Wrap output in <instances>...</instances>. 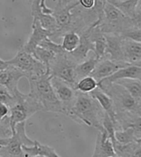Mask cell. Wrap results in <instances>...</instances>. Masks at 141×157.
Here are the masks:
<instances>
[{
	"label": "cell",
	"instance_id": "1",
	"mask_svg": "<svg viewBox=\"0 0 141 157\" xmlns=\"http://www.w3.org/2000/svg\"><path fill=\"white\" fill-rule=\"evenodd\" d=\"M74 121L88 127L102 132V120L105 112L96 100L89 94L78 92L72 110L68 114Z\"/></svg>",
	"mask_w": 141,
	"mask_h": 157
},
{
	"label": "cell",
	"instance_id": "2",
	"mask_svg": "<svg viewBox=\"0 0 141 157\" xmlns=\"http://www.w3.org/2000/svg\"><path fill=\"white\" fill-rule=\"evenodd\" d=\"M98 87L113 100L116 117L125 115L140 116L141 102L135 100L123 87L116 83H108L101 81Z\"/></svg>",
	"mask_w": 141,
	"mask_h": 157
},
{
	"label": "cell",
	"instance_id": "3",
	"mask_svg": "<svg viewBox=\"0 0 141 157\" xmlns=\"http://www.w3.org/2000/svg\"><path fill=\"white\" fill-rule=\"evenodd\" d=\"M30 93L41 106L44 111L53 113H63L61 104L57 98L50 83V76L48 73L42 76L28 79Z\"/></svg>",
	"mask_w": 141,
	"mask_h": 157
},
{
	"label": "cell",
	"instance_id": "4",
	"mask_svg": "<svg viewBox=\"0 0 141 157\" xmlns=\"http://www.w3.org/2000/svg\"><path fill=\"white\" fill-rule=\"evenodd\" d=\"M98 27L103 33H113L120 35L128 29L137 27L131 19L123 15L108 1H104L103 16Z\"/></svg>",
	"mask_w": 141,
	"mask_h": 157
},
{
	"label": "cell",
	"instance_id": "5",
	"mask_svg": "<svg viewBox=\"0 0 141 157\" xmlns=\"http://www.w3.org/2000/svg\"><path fill=\"white\" fill-rule=\"evenodd\" d=\"M40 110H43L41 106L31 95L23 94L20 91L17 94V103L9 108V121L12 133H14L17 124L27 121L29 117Z\"/></svg>",
	"mask_w": 141,
	"mask_h": 157
},
{
	"label": "cell",
	"instance_id": "6",
	"mask_svg": "<svg viewBox=\"0 0 141 157\" xmlns=\"http://www.w3.org/2000/svg\"><path fill=\"white\" fill-rule=\"evenodd\" d=\"M78 64L74 61L70 53L63 52L58 54L49 64L48 72L50 77L60 78L75 90V67Z\"/></svg>",
	"mask_w": 141,
	"mask_h": 157
},
{
	"label": "cell",
	"instance_id": "7",
	"mask_svg": "<svg viewBox=\"0 0 141 157\" xmlns=\"http://www.w3.org/2000/svg\"><path fill=\"white\" fill-rule=\"evenodd\" d=\"M7 62L9 65L21 71L25 75V78L27 80L48 73L43 64L35 59L31 54L27 53L22 48L13 59L7 60Z\"/></svg>",
	"mask_w": 141,
	"mask_h": 157
},
{
	"label": "cell",
	"instance_id": "8",
	"mask_svg": "<svg viewBox=\"0 0 141 157\" xmlns=\"http://www.w3.org/2000/svg\"><path fill=\"white\" fill-rule=\"evenodd\" d=\"M34 141L31 140L26 133V121L17 124L14 133L8 139V142L3 146H0V155L2 157H23L22 146H31Z\"/></svg>",
	"mask_w": 141,
	"mask_h": 157
},
{
	"label": "cell",
	"instance_id": "9",
	"mask_svg": "<svg viewBox=\"0 0 141 157\" xmlns=\"http://www.w3.org/2000/svg\"><path fill=\"white\" fill-rule=\"evenodd\" d=\"M55 6L53 9L52 16L56 21L58 26V31L54 35L49 38L52 40L54 39L63 37L67 33L68 27L72 20V10L79 3L78 0L66 1V0H58L54 1Z\"/></svg>",
	"mask_w": 141,
	"mask_h": 157
},
{
	"label": "cell",
	"instance_id": "10",
	"mask_svg": "<svg viewBox=\"0 0 141 157\" xmlns=\"http://www.w3.org/2000/svg\"><path fill=\"white\" fill-rule=\"evenodd\" d=\"M50 83L57 98L61 104L63 113L68 115L75 104L78 91L60 78L55 77H50Z\"/></svg>",
	"mask_w": 141,
	"mask_h": 157
},
{
	"label": "cell",
	"instance_id": "11",
	"mask_svg": "<svg viewBox=\"0 0 141 157\" xmlns=\"http://www.w3.org/2000/svg\"><path fill=\"white\" fill-rule=\"evenodd\" d=\"M123 15L131 19L138 27H141V3L139 0H107Z\"/></svg>",
	"mask_w": 141,
	"mask_h": 157
},
{
	"label": "cell",
	"instance_id": "12",
	"mask_svg": "<svg viewBox=\"0 0 141 157\" xmlns=\"http://www.w3.org/2000/svg\"><path fill=\"white\" fill-rule=\"evenodd\" d=\"M128 65H130L126 63L114 62L108 59H102L98 61L90 76L95 79L98 83L100 81L112 75L117 70Z\"/></svg>",
	"mask_w": 141,
	"mask_h": 157
},
{
	"label": "cell",
	"instance_id": "13",
	"mask_svg": "<svg viewBox=\"0 0 141 157\" xmlns=\"http://www.w3.org/2000/svg\"><path fill=\"white\" fill-rule=\"evenodd\" d=\"M106 40V48L105 52V57L114 62L125 63L123 62L122 41L123 37L113 33H104Z\"/></svg>",
	"mask_w": 141,
	"mask_h": 157
},
{
	"label": "cell",
	"instance_id": "14",
	"mask_svg": "<svg viewBox=\"0 0 141 157\" xmlns=\"http://www.w3.org/2000/svg\"><path fill=\"white\" fill-rule=\"evenodd\" d=\"M22 78H25V75L10 65L6 69L0 71V85L6 87L14 95H17L20 92L18 84Z\"/></svg>",
	"mask_w": 141,
	"mask_h": 157
},
{
	"label": "cell",
	"instance_id": "15",
	"mask_svg": "<svg viewBox=\"0 0 141 157\" xmlns=\"http://www.w3.org/2000/svg\"><path fill=\"white\" fill-rule=\"evenodd\" d=\"M123 62L130 65L141 66V43L127 38L122 41Z\"/></svg>",
	"mask_w": 141,
	"mask_h": 157
},
{
	"label": "cell",
	"instance_id": "16",
	"mask_svg": "<svg viewBox=\"0 0 141 157\" xmlns=\"http://www.w3.org/2000/svg\"><path fill=\"white\" fill-rule=\"evenodd\" d=\"M50 37V33L45 30L40 26L37 20H33L32 21V33L29 37L28 40L23 46L22 48L29 54L33 55L36 48L40 45V44L47 37Z\"/></svg>",
	"mask_w": 141,
	"mask_h": 157
},
{
	"label": "cell",
	"instance_id": "17",
	"mask_svg": "<svg viewBox=\"0 0 141 157\" xmlns=\"http://www.w3.org/2000/svg\"><path fill=\"white\" fill-rule=\"evenodd\" d=\"M40 2V0L31 1V15L33 17V20H37L40 26L50 33V37H51L58 31V26L53 16L46 15L41 12Z\"/></svg>",
	"mask_w": 141,
	"mask_h": 157
},
{
	"label": "cell",
	"instance_id": "18",
	"mask_svg": "<svg viewBox=\"0 0 141 157\" xmlns=\"http://www.w3.org/2000/svg\"><path fill=\"white\" fill-rule=\"evenodd\" d=\"M93 157H116L114 145L104 130L98 132L95 142Z\"/></svg>",
	"mask_w": 141,
	"mask_h": 157
},
{
	"label": "cell",
	"instance_id": "19",
	"mask_svg": "<svg viewBox=\"0 0 141 157\" xmlns=\"http://www.w3.org/2000/svg\"><path fill=\"white\" fill-rule=\"evenodd\" d=\"M80 42L78 48L74 52H71L70 55L77 64H79L87 59L88 53L94 52L93 44L90 40L86 32H83L80 34Z\"/></svg>",
	"mask_w": 141,
	"mask_h": 157
},
{
	"label": "cell",
	"instance_id": "20",
	"mask_svg": "<svg viewBox=\"0 0 141 157\" xmlns=\"http://www.w3.org/2000/svg\"><path fill=\"white\" fill-rule=\"evenodd\" d=\"M124 78H132L141 80V66L137 65H128L116 71L115 73L107 78L102 79V82L113 83L120 79ZM101 82V81H100Z\"/></svg>",
	"mask_w": 141,
	"mask_h": 157
},
{
	"label": "cell",
	"instance_id": "21",
	"mask_svg": "<svg viewBox=\"0 0 141 157\" xmlns=\"http://www.w3.org/2000/svg\"><path fill=\"white\" fill-rule=\"evenodd\" d=\"M89 94L96 100L102 109L104 110L105 113L110 117L113 124H115L116 113H115L114 104H113L112 99L98 87H97L95 90H93Z\"/></svg>",
	"mask_w": 141,
	"mask_h": 157
},
{
	"label": "cell",
	"instance_id": "22",
	"mask_svg": "<svg viewBox=\"0 0 141 157\" xmlns=\"http://www.w3.org/2000/svg\"><path fill=\"white\" fill-rule=\"evenodd\" d=\"M115 140L116 145H124L141 141V132L133 128L117 130L115 132Z\"/></svg>",
	"mask_w": 141,
	"mask_h": 157
},
{
	"label": "cell",
	"instance_id": "23",
	"mask_svg": "<svg viewBox=\"0 0 141 157\" xmlns=\"http://www.w3.org/2000/svg\"><path fill=\"white\" fill-rule=\"evenodd\" d=\"M98 59L95 57V55L93 54L91 57L87 58L85 61L81 63L78 64L75 67V79L77 83L81 78H85L87 76H90L92 71L95 69V65L98 63Z\"/></svg>",
	"mask_w": 141,
	"mask_h": 157
},
{
	"label": "cell",
	"instance_id": "24",
	"mask_svg": "<svg viewBox=\"0 0 141 157\" xmlns=\"http://www.w3.org/2000/svg\"><path fill=\"white\" fill-rule=\"evenodd\" d=\"M113 83H116L123 87L135 100L141 102V80L124 78L116 81Z\"/></svg>",
	"mask_w": 141,
	"mask_h": 157
},
{
	"label": "cell",
	"instance_id": "25",
	"mask_svg": "<svg viewBox=\"0 0 141 157\" xmlns=\"http://www.w3.org/2000/svg\"><path fill=\"white\" fill-rule=\"evenodd\" d=\"M80 42V36L74 32H68L62 37L61 48L68 53L74 52L78 48Z\"/></svg>",
	"mask_w": 141,
	"mask_h": 157
},
{
	"label": "cell",
	"instance_id": "26",
	"mask_svg": "<svg viewBox=\"0 0 141 157\" xmlns=\"http://www.w3.org/2000/svg\"><path fill=\"white\" fill-rule=\"evenodd\" d=\"M33 55L35 59H37L39 62H40L46 66V70L48 69L49 64L56 56V55L53 52L50 51L49 49L41 47V46H38V47L36 48V49L33 52Z\"/></svg>",
	"mask_w": 141,
	"mask_h": 157
},
{
	"label": "cell",
	"instance_id": "27",
	"mask_svg": "<svg viewBox=\"0 0 141 157\" xmlns=\"http://www.w3.org/2000/svg\"><path fill=\"white\" fill-rule=\"evenodd\" d=\"M98 87V82L91 76H87L78 81L75 86V90L83 94H90Z\"/></svg>",
	"mask_w": 141,
	"mask_h": 157
},
{
	"label": "cell",
	"instance_id": "28",
	"mask_svg": "<svg viewBox=\"0 0 141 157\" xmlns=\"http://www.w3.org/2000/svg\"><path fill=\"white\" fill-rule=\"evenodd\" d=\"M17 101V94H12L6 87L0 85V103L6 104L7 107L11 108L16 104Z\"/></svg>",
	"mask_w": 141,
	"mask_h": 157
},
{
	"label": "cell",
	"instance_id": "29",
	"mask_svg": "<svg viewBox=\"0 0 141 157\" xmlns=\"http://www.w3.org/2000/svg\"><path fill=\"white\" fill-rule=\"evenodd\" d=\"M123 38H127L130 40H134L136 42L141 41V28L133 27V28L128 29L120 34Z\"/></svg>",
	"mask_w": 141,
	"mask_h": 157
},
{
	"label": "cell",
	"instance_id": "30",
	"mask_svg": "<svg viewBox=\"0 0 141 157\" xmlns=\"http://www.w3.org/2000/svg\"><path fill=\"white\" fill-rule=\"evenodd\" d=\"M9 117L0 121V139H9L12 136Z\"/></svg>",
	"mask_w": 141,
	"mask_h": 157
},
{
	"label": "cell",
	"instance_id": "31",
	"mask_svg": "<svg viewBox=\"0 0 141 157\" xmlns=\"http://www.w3.org/2000/svg\"><path fill=\"white\" fill-rule=\"evenodd\" d=\"M9 107L6 104L0 103V121L9 117Z\"/></svg>",
	"mask_w": 141,
	"mask_h": 157
},
{
	"label": "cell",
	"instance_id": "32",
	"mask_svg": "<svg viewBox=\"0 0 141 157\" xmlns=\"http://www.w3.org/2000/svg\"><path fill=\"white\" fill-rule=\"evenodd\" d=\"M78 1H79V5L82 8L86 9V10L93 8L95 2V0H78Z\"/></svg>",
	"mask_w": 141,
	"mask_h": 157
},
{
	"label": "cell",
	"instance_id": "33",
	"mask_svg": "<svg viewBox=\"0 0 141 157\" xmlns=\"http://www.w3.org/2000/svg\"><path fill=\"white\" fill-rule=\"evenodd\" d=\"M9 66V64L7 61L2 60V59H0V71H2L6 69L7 67Z\"/></svg>",
	"mask_w": 141,
	"mask_h": 157
},
{
	"label": "cell",
	"instance_id": "34",
	"mask_svg": "<svg viewBox=\"0 0 141 157\" xmlns=\"http://www.w3.org/2000/svg\"><path fill=\"white\" fill-rule=\"evenodd\" d=\"M130 157H141V148H139L138 149H136V152Z\"/></svg>",
	"mask_w": 141,
	"mask_h": 157
},
{
	"label": "cell",
	"instance_id": "35",
	"mask_svg": "<svg viewBox=\"0 0 141 157\" xmlns=\"http://www.w3.org/2000/svg\"><path fill=\"white\" fill-rule=\"evenodd\" d=\"M8 142V139H0V146H3Z\"/></svg>",
	"mask_w": 141,
	"mask_h": 157
},
{
	"label": "cell",
	"instance_id": "36",
	"mask_svg": "<svg viewBox=\"0 0 141 157\" xmlns=\"http://www.w3.org/2000/svg\"><path fill=\"white\" fill-rule=\"evenodd\" d=\"M52 157H61V156H60V155H58V154L56 152V153H55L54 155Z\"/></svg>",
	"mask_w": 141,
	"mask_h": 157
},
{
	"label": "cell",
	"instance_id": "37",
	"mask_svg": "<svg viewBox=\"0 0 141 157\" xmlns=\"http://www.w3.org/2000/svg\"><path fill=\"white\" fill-rule=\"evenodd\" d=\"M34 157H45V156H41V155H37V156H34Z\"/></svg>",
	"mask_w": 141,
	"mask_h": 157
},
{
	"label": "cell",
	"instance_id": "38",
	"mask_svg": "<svg viewBox=\"0 0 141 157\" xmlns=\"http://www.w3.org/2000/svg\"><path fill=\"white\" fill-rule=\"evenodd\" d=\"M91 157H93V156H91Z\"/></svg>",
	"mask_w": 141,
	"mask_h": 157
}]
</instances>
